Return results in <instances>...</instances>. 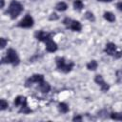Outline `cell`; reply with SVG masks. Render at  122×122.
I'll return each mask as SVG.
<instances>
[{"instance_id": "obj_1", "label": "cell", "mask_w": 122, "mask_h": 122, "mask_svg": "<svg viewBox=\"0 0 122 122\" xmlns=\"http://www.w3.org/2000/svg\"><path fill=\"white\" fill-rule=\"evenodd\" d=\"M2 63H10L13 66L18 65L19 63V58L17 55V52L13 49H9L7 51L6 57L2 58Z\"/></svg>"}, {"instance_id": "obj_2", "label": "cell", "mask_w": 122, "mask_h": 122, "mask_svg": "<svg viewBox=\"0 0 122 122\" xmlns=\"http://www.w3.org/2000/svg\"><path fill=\"white\" fill-rule=\"evenodd\" d=\"M22 10H23V6H22L19 2L13 0V1H11V3L10 4L8 12H9V14L10 15V17H11L12 19H14V18H16V17L20 14V12H21Z\"/></svg>"}, {"instance_id": "obj_3", "label": "cell", "mask_w": 122, "mask_h": 122, "mask_svg": "<svg viewBox=\"0 0 122 122\" xmlns=\"http://www.w3.org/2000/svg\"><path fill=\"white\" fill-rule=\"evenodd\" d=\"M56 65H57V68L59 70H61L62 71L64 72H69L71 71V69L73 68L74 64L72 62H70L68 64L65 63V59L63 57H57L56 58Z\"/></svg>"}, {"instance_id": "obj_4", "label": "cell", "mask_w": 122, "mask_h": 122, "mask_svg": "<svg viewBox=\"0 0 122 122\" xmlns=\"http://www.w3.org/2000/svg\"><path fill=\"white\" fill-rule=\"evenodd\" d=\"M43 80H44V76L42 74H34L26 81V87L31 86L32 83H41L43 82Z\"/></svg>"}, {"instance_id": "obj_5", "label": "cell", "mask_w": 122, "mask_h": 122, "mask_svg": "<svg viewBox=\"0 0 122 122\" xmlns=\"http://www.w3.org/2000/svg\"><path fill=\"white\" fill-rule=\"evenodd\" d=\"M34 36L37 40L39 41H43V42H47L49 41L51 38V34L48 33V32H45V31H42V30H39V31H36L34 33Z\"/></svg>"}, {"instance_id": "obj_6", "label": "cell", "mask_w": 122, "mask_h": 122, "mask_svg": "<svg viewBox=\"0 0 122 122\" xmlns=\"http://www.w3.org/2000/svg\"><path fill=\"white\" fill-rule=\"evenodd\" d=\"M94 81L98 84V85H100V87H101V90H102V92H107L109 89H110V86L104 81V79H103V77L101 76V75H99V74H97L96 76H95V78H94Z\"/></svg>"}, {"instance_id": "obj_7", "label": "cell", "mask_w": 122, "mask_h": 122, "mask_svg": "<svg viewBox=\"0 0 122 122\" xmlns=\"http://www.w3.org/2000/svg\"><path fill=\"white\" fill-rule=\"evenodd\" d=\"M32 25H33V19L30 15H27L19 23V27H22V28H30Z\"/></svg>"}, {"instance_id": "obj_8", "label": "cell", "mask_w": 122, "mask_h": 122, "mask_svg": "<svg viewBox=\"0 0 122 122\" xmlns=\"http://www.w3.org/2000/svg\"><path fill=\"white\" fill-rule=\"evenodd\" d=\"M46 50H47L48 51H50V52L55 51L57 50V45H56V43H55L53 40L50 39V40L47 41V43H46Z\"/></svg>"}, {"instance_id": "obj_9", "label": "cell", "mask_w": 122, "mask_h": 122, "mask_svg": "<svg viewBox=\"0 0 122 122\" xmlns=\"http://www.w3.org/2000/svg\"><path fill=\"white\" fill-rule=\"evenodd\" d=\"M115 51V45L113 43H108L105 48V52H107L110 55H112Z\"/></svg>"}, {"instance_id": "obj_10", "label": "cell", "mask_w": 122, "mask_h": 122, "mask_svg": "<svg viewBox=\"0 0 122 122\" xmlns=\"http://www.w3.org/2000/svg\"><path fill=\"white\" fill-rule=\"evenodd\" d=\"M27 104V100L24 96H17L14 100V105L15 106H23V105H26Z\"/></svg>"}, {"instance_id": "obj_11", "label": "cell", "mask_w": 122, "mask_h": 122, "mask_svg": "<svg viewBox=\"0 0 122 122\" xmlns=\"http://www.w3.org/2000/svg\"><path fill=\"white\" fill-rule=\"evenodd\" d=\"M50 89H51V87H50V85L47 83V82H41V83H39V90L42 92H44V93H46V92H48L49 91H50Z\"/></svg>"}, {"instance_id": "obj_12", "label": "cell", "mask_w": 122, "mask_h": 122, "mask_svg": "<svg viewBox=\"0 0 122 122\" xmlns=\"http://www.w3.org/2000/svg\"><path fill=\"white\" fill-rule=\"evenodd\" d=\"M70 28H71L72 30L79 31V30H81L82 26H81L80 22H78V21H72V22H71V26H70Z\"/></svg>"}, {"instance_id": "obj_13", "label": "cell", "mask_w": 122, "mask_h": 122, "mask_svg": "<svg viewBox=\"0 0 122 122\" xmlns=\"http://www.w3.org/2000/svg\"><path fill=\"white\" fill-rule=\"evenodd\" d=\"M67 8H68V5H67L65 2H59V3H57L56 6H55V9H56L57 10H59V11H64V10H67Z\"/></svg>"}, {"instance_id": "obj_14", "label": "cell", "mask_w": 122, "mask_h": 122, "mask_svg": "<svg viewBox=\"0 0 122 122\" xmlns=\"http://www.w3.org/2000/svg\"><path fill=\"white\" fill-rule=\"evenodd\" d=\"M104 18L106 20H108L109 22H114V20H115V16L113 15V13L109 12V11L104 13Z\"/></svg>"}, {"instance_id": "obj_15", "label": "cell", "mask_w": 122, "mask_h": 122, "mask_svg": "<svg viewBox=\"0 0 122 122\" xmlns=\"http://www.w3.org/2000/svg\"><path fill=\"white\" fill-rule=\"evenodd\" d=\"M58 110H59L60 112L66 113V112H68V111H69V107H68V105L65 104V103H60V104L58 105Z\"/></svg>"}, {"instance_id": "obj_16", "label": "cell", "mask_w": 122, "mask_h": 122, "mask_svg": "<svg viewBox=\"0 0 122 122\" xmlns=\"http://www.w3.org/2000/svg\"><path fill=\"white\" fill-rule=\"evenodd\" d=\"M73 7H74L75 10H81L83 9V7H84V4H83V2L81 0H75L74 3H73Z\"/></svg>"}, {"instance_id": "obj_17", "label": "cell", "mask_w": 122, "mask_h": 122, "mask_svg": "<svg viewBox=\"0 0 122 122\" xmlns=\"http://www.w3.org/2000/svg\"><path fill=\"white\" fill-rule=\"evenodd\" d=\"M87 68H88L90 71H95V70L97 69V62H96L95 60H92L90 63H88Z\"/></svg>"}, {"instance_id": "obj_18", "label": "cell", "mask_w": 122, "mask_h": 122, "mask_svg": "<svg viewBox=\"0 0 122 122\" xmlns=\"http://www.w3.org/2000/svg\"><path fill=\"white\" fill-rule=\"evenodd\" d=\"M111 117H112V119H114V120H120V121H122V113L112 112V113H111Z\"/></svg>"}, {"instance_id": "obj_19", "label": "cell", "mask_w": 122, "mask_h": 122, "mask_svg": "<svg viewBox=\"0 0 122 122\" xmlns=\"http://www.w3.org/2000/svg\"><path fill=\"white\" fill-rule=\"evenodd\" d=\"M85 17H86L88 20L92 21V22H93V21L95 20V18H94V16H93V13L91 12V11H87V12L85 13Z\"/></svg>"}, {"instance_id": "obj_20", "label": "cell", "mask_w": 122, "mask_h": 122, "mask_svg": "<svg viewBox=\"0 0 122 122\" xmlns=\"http://www.w3.org/2000/svg\"><path fill=\"white\" fill-rule=\"evenodd\" d=\"M19 112H23V113H30V112H31V110L29 109V108L27 107V104H26V105H23V106L21 107V109H20Z\"/></svg>"}, {"instance_id": "obj_21", "label": "cell", "mask_w": 122, "mask_h": 122, "mask_svg": "<svg viewBox=\"0 0 122 122\" xmlns=\"http://www.w3.org/2000/svg\"><path fill=\"white\" fill-rule=\"evenodd\" d=\"M0 107H1V110H6L8 108V102L5 99H1V101H0Z\"/></svg>"}, {"instance_id": "obj_22", "label": "cell", "mask_w": 122, "mask_h": 122, "mask_svg": "<svg viewBox=\"0 0 122 122\" xmlns=\"http://www.w3.org/2000/svg\"><path fill=\"white\" fill-rule=\"evenodd\" d=\"M71 22H72V20H71V19H70V18H65V19H64V21H63L64 25H66L67 27H70V26H71Z\"/></svg>"}, {"instance_id": "obj_23", "label": "cell", "mask_w": 122, "mask_h": 122, "mask_svg": "<svg viewBox=\"0 0 122 122\" xmlns=\"http://www.w3.org/2000/svg\"><path fill=\"white\" fill-rule=\"evenodd\" d=\"M107 114H108V112L106 111V110H102V111H100L99 112H98V115L100 116V117H106L107 116Z\"/></svg>"}, {"instance_id": "obj_24", "label": "cell", "mask_w": 122, "mask_h": 122, "mask_svg": "<svg viewBox=\"0 0 122 122\" xmlns=\"http://www.w3.org/2000/svg\"><path fill=\"white\" fill-rule=\"evenodd\" d=\"M0 42H1V44H0V47H1V49H3V48H5L6 44L8 43V40H6L5 38H0Z\"/></svg>"}, {"instance_id": "obj_25", "label": "cell", "mask_w": 122, "mask_h": 122, "mask_svg": "<svg viewBox=\"0 0 122 122\" xmlns=\"http://www.w3.org/2000/svg\"><path fill=\"white\" fill-rule=\"evenodd\" d=\"M58 19V15L56 13H51L50 16V20H57Z\"/></svg>"}, {"instance_id": "obj_26", "label": "cell", "mask_w": 122, "mask_h": 122, "mask_svg": "<svg viewBox=\"0 0 122 122\" xmlns=\"http://www.w3.org/2000/svg\"><path fill=\"white\" fill-rule=\"evenodd\" d=\"M72 120H73V121H82V117H81L80 115H75Z\"/></svg>"}, {"instance_id": "obj_27", "label": "cell", "mask_w": 122, "mask_h": 122, "mask_svg": "<svg viewBox=\"0 0 122 122\" xmlns=\"http://www.w3.org/2000/svg\"><path fill=\"white\" fill-rule=\"evenodd\" d=\"M116 7H117V9H118L119 10H122V2H119V3H117Z\"/></svg>"}, {"instance_id": "obj_28", "label": "cell", "mask_w": 122, "mask_h": 122, "mask_svg": "<svg viewBox=\"0 0 122 122\" xmlns=\"http://www.w3.org/2000/svg\"><path fill=\"white\" fill-rule=\"evenodd\" d=\"M4 5H5L4 0H1V8H4Z\"/></svg>"}, {"instance_id": "obj_29", "label": "cell", "mask_w": 122, "mask_h": 122, "mask_svg": "<svg viewBox=\"0 0 122 122\" xmlns=\"http://www.w3.org/2000/svg\"><path fill=\"white\" fill-rule=\"evenodd\" d=\"M98 1H108V0H98Z\"/></svg>"}, {"instance_id": "obj_30", "label": "cell", "mask_w": 122, "mask_h": 122, "mask_svg": "<svg viewBox=\"0 0 122 122\" xmlns=\"http://www.w3.org/2000/svg\"><path fill=\"white\" fill-rule=\"evenodd\" d=\"M111 1H112V0H108V2H111Z\"/></svg>"}]
</instances>
